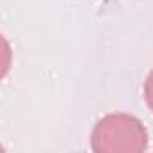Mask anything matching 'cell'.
Segmentation results:
<instances>
[{
  "label": "cell",
  "instance_id": "obj_1",
  "mask_svg": "<svg viewBox=\"0 0 153 153\" xmlns=\"http://www.w3.org/2000/svg\"><path fill=\"white\" fill-rule=\"evenodd\" d=\"M148 146L142 123L128 114H108L92 130V149L101 153H139Z\"/></svg>",
  "mask_w": 153,
  "mask_h": 153
},
{
  "label": "cell",
  "instance_id": "obj_2",
  "mask_svg": "<svg viewBox=\"0 0 153 153\" xmlns=\"http://www.w3.org/2000/svg\"><path fill=\"white\" fill-rule=\"evenodd\" d=\"M144 99L148 106L153 110V70L149 72V76L146 78V83H144Z\"/></svg>",
  "mask_w": 153,
  "mask_h": 153
}]
</instances>
